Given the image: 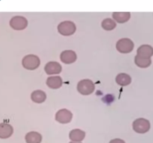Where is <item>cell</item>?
<instances>
[{"mask_svg": "<svg viewBox=\"0 0 153 143\" xmlns=\"http://www.w3.org/2000/svg\"><path fill=\"white\" fill-rule=\"evenodd\" d=\"M13 127L9 124L1 123L0 124V138L7 139L9 138L13 134Z\"/></svg>", "mask_w": 153, "mask_h": 143, "instance_id": "obj_11", "label": "cell"}, {"mask_svg": "<svg viewBox=\"0 0 153 143\" xmlns=\"http://www.w3.org/2000/svg\"><path fill=\"white\" fill-rule=\"evenodd\" d=\"M133 130L138 133H145L150 129V122L146 119L140 118L134 121L132 124Z\"/></svg>", "mask_w": 153, "mask_h": 143, "instance_id": "obj_4", "label": "cell"}, {"mask_svg": "<svg viewBox=\"0 0 153 143\" xmlns=\"http://www.w3.org/2000/svg\"><path fill=\"white\" fill-rule=\"evenodd\" d=\"M63 80L60 76H50L46 80V84L49 88L53 89H58L62 86Z\"/></svg>", "mask_w": 153, "mask_h": 143, "instance_id": "obj_10", "label": "cell"}, {"mask_svg": "<svg viewBox=\"0 0 153 143\" xmlns=\"http://www.w3.org/2000/svg\"><path fill=\"white\" fill-rule=\"evenodd\" d=\"M70 143H82V142H73V141H72L71 142H70Z\"/></svg>", "mask_w": 153, "mask_h": 143, "instance_id": "obj_21", "label": "cell"}, {"mask_svg": "<svg viewBox=\"0 0 153 143\" xmlns=\"http://www.w3.org/2000/svg\"><path fill=\"white\" fill-rule=\"evenodd\" d=\"M85 131L80 129H74L70 131L69 134V138L73 142H82L85 139Z\"/></svg>", "mask_w": 153, "mask_h": 143, "instance_id": "obj_14", "label": "cell"}, {"mask_svg": "<svg viewBox=\"0 0 153 143\" xmlns=\"http://www.w3.org/2000/svg\"><path fill=\"white\" fill-rule=\"evenodd\" d=\"M109 143H126L125 141L120 139H114L111 140Z\"/></svg>", "mask_w": 153, "mask_h": 143, "instance_id": "obj_20", "label": "cell"}, {"mask_svg": "<svg viewBox=\"0 0 153 143\" xmlns=\"http://www.w3.org/2000/svg\"><path fill=\"white\" fill-rule=\"evenodd\" d=\"M134 43L129 38H122L117 41L116 48L118 52L123 54H127L131 52L134 49Z\"/></svg>", "mask_w": 153, "mask_h": 143, "instance_id": "obj_5", "label": "cell"}, {"mask_svg": "<svg viewBox=\"0 0 153 143\" xmlns=\"http://www.w3.org/2000/svg\"><path fill=\"white\" fill-rule=\"evenodd\" d=\"M25 141L27 143H40L42 141V136L39 133L31 131L26 134Z\"/></svg>", "mask_w": 153, "mask_h": 143, "instance_id": "obj_15", "label": "cell"}, {"mask_svg": "<svg viewBox=\"0 0 153 143\" xmlns=\"http://www.w3.org/2000/svg\"><path fill=\"white\" fill-rule=\"evenodd\" d=\"M116 26V22L111 18H106V19H103L102 22V27L103 28V29L106 30V31H111V30L114 29Z\"/></svg>", "mask_w": 153, "mask_h": 143, "instance_id": "obj_19", "label": "cell"}, {"mask_svg": "<svg viewBox=\"0 0 153 143\" xmlns=\"http://www.w3.org/2000/svg\"><path fill=\"white\" fill-rule=\"evenodd\" d=\"M77 89L82 95H88L94 92L95 85L91 80L84 79L78 83Z\"/></svg>", "mask_w": 153, "mask_h": 143, "instance_id": "obj_1", "label": "cell"}, {"mask_svg": "<svg viewBox=\"0 0 153 143\" xmlns=\"http://www.w3.org/2000/svg\"><path fill=\"white\" fill-rule=\"evenodd\" d=\"M137 53L139 56L151 58L153 55V48L149 45H142L137 49Z\"/></svg>", "mask_w": 153, "mask_h": 143, "instance_id": "obj_12", "label": "cell"}, {"mask_svg": "<svg viewBox=\"0 0 153 143\" xmlns=\"http://www.w3.org/2000/svg\"><path fill=\"white\" fill-rule=\"evenodd\" d=\"M23 67L28 70H34L38 68L40 64V60L37 55H28L23 57L22 60Z\"/></svg>", "mask_w": 153, "mask_h": 143, "instance_id": "obj_2", "label": "cell"}, {"mask_svg": "<svg viewBox=\"0 0 153 143\" xmlns=\"http://www.w3.org/2000/svg\"><path fill=\"white\" fill-rule=\"evenodd\" d=\"M10 25L13 29L20 31L28 26V20L22 16H15L10 20Z\"/></svg>", "mask_w": 153, "mask_h": 143, "instance_id": "obj_6", "label": "cell"}, {"mask_svg": "<svg viewBox=\"0 0 153 143\" xmlns=\"http://www.w3.org/2000/svg\"><path fill=\"white\" fill-rule=\"evenodd\" d=\"M116 82L120 86H128L131 82V77L126 73H120L116 77Z\"/></svg>", "mask_w": 153, "mask_h": 143, "instance_id": "obj_18", "label": "cell"}, {"mask_svg": "<svg viewBox=\"0 0 153 143\" xmlns=\"http://www.w3.org/2000/svg\"><path fill=\"white\" fill-rule=\"evenodd\" d=\"M60 58H61V60L63 63L70 64L73 63L77 60V55H76V52H73V51L65 50L61 52Z\"/></svg>", "mask_w": 153, "mask_h": 143, "instance_id": "obj_9", "label": "cell"}, {"mask_svg": "<svg viewBox=\"0 0 153 143\" xmlns=\"http://www.w3.org/2000/svg\"><path fill=\"white\" fill-rule=\"evenodd\" d=\"M76 31V26L72 21H64L58 25V31L64 36H70Z\"/></svg>", "mask_w": 153, "mask_h": 143, "instance_id": "obj_3", "label": "cell"}, {"mask_svg": "<svg viewBox=\"0 0 153 143\" xmlns=\"http://www.w3.org/2000/svg\"><path fill=\"white\" fill-rule=\"evenodd\" d=\"M112 17L118 23H124L129 20L131 13L130 12H114L112 13Z\"/></svg>", "mask_w": 153, "mask_h": 143, "instance_id": "obj_13", "label": "cell"}, {"mask_svg": "<svg viewBox=\"0 0 153 143\" xmlns=\"http://www.w3.org/2000/svg\"><path fill=\"white\" fill-rule=\"evenodd\" d=\"M134 63L137 66L140 67V68H147L152 63V60L151 58L143 57L139 56V55H136L134 57Z\"/></svg>", "mask_w": 153, "mask_h": 143, "instance_id": "obj_17", "label": "cell"}, {"mask_svg": "<svg viewBox=\"0 0 153 143\" xmlns=\"http://www.w3.org/2000/svg\"><path fill=\"white\" fill-rule=\"evenodd\" d=\"M31 98L34 102L40 104V103L44 102L45 100L46 99V94L43 91L37 89L31 93Z\"/></svg>", "mask_w": 153, "mask_h": 143, "instance_id": "obj_16", "label": "cell"}, {"mask_svg": "<svg viewBox=\"0 0 153 143\" xmlns=\"http://www.w3.org/2000/svg\"><path fill=\"white\" fill-rule=\"evenodd\" d=\"M73 118V113L67 109H61L57 112L55 115V119L57 122L61 124H67L71 122Z\"/></svg>", "mask_w": 153, "mask_h": 143, "instance_id": "obj_7", "label": "cell"}, {"mask_svg": "<svg viewBox=\"0 0 153 143\" xmlns=\"http://www.w3.org/2000/svg\"><path fill=\"white\" fill-rule=\"evenodd\" d=\"M44 70L46 74H57L61 72L62 70V67L59 63L55 62V61H51L45 65Z\"/></svg>", "mask_w": 153, "mask_h": 143, "instance_id": "obj_8", "label": "cell"}]
</instances>
